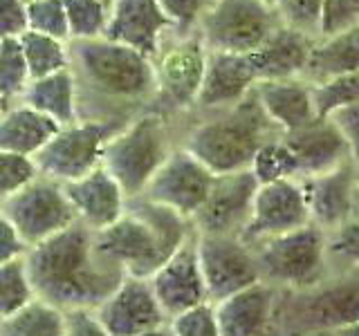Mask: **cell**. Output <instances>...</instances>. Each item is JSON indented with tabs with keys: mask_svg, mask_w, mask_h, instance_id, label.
Instances as JSON below:
<instances>
[{
	"mask_svg": "<svg viewBox=\"0 0 359 336\" xmlns=\"http://www.w3.org/2000/svg\"><path fill=\"white\" fill-rule=\"evenodd\" d=\"M353 220H357V222H359V179H357L355 197H353Z\"/></svg>",
	"mask_w": 359,
	"mask_h": 336,
	"instance_id": "51",
	"label": "cell"
},
{
	"mask_svg": "<svg viewBox=\"0 0 359 336\" xmlns=\"http://www.w3.org/2000/svg\"><path fill=\"white\" fill-rule=\"evenodd\" d=\"M334 121V126L339 128L341 137L346 139L348 153H351L353 164L359 168V104L351 106L341 112H337L334 117H330Z\"/></svg>",
	"mask_w": 359,
	"mask_h": 336,
	"instance_id": "45",
	"label": "cell"
},
{
	"mask_svg": "<svg viewBox=\"0 0 359 336\" xmlns=\"http://www.w3.org/2000/svg\"><path fill=\"white\" fill-rule=\"evenodd\" d=\"M261 186L254 171L218 175L205 206L194 218L198 235H243L252 218L256 190Z\"/></svg>",
	"mask_w": 359,
	"mask_h": 336,
	"instance_id": "15",
	"label": "cell"
},
{
	"mask_svg": "<svg viewBox=\"0 0 359 336\" xmlns=\"http://www.w3.org/2000/svg\"><path fill=\"white\" fill-rule=\"evenodd\" d=\"M276 11L283 25L319 41L323 0H280Z\"/></svg>",
	"mask_w": 359,
	"mask_h": 336,
	"instance_id": "37",
	"label": "cell"
},
{
	"mask_svg": "<svg viewBox=\"0 0 359 336\" xmlns=\"http://www.w3.org/2000/svg\"><path fill=\"white\" fill-rule=\"evenodd\" d=\"M252 171L261 184L276 182V179H299L297 162L280 134L263 146L261 153L256 155Z\"/></svg>",
	"mask_w": 359,
	"mask_h": 336,
	"instance_id": "35",
	"label": "cell"
},
{
	"mask_svg": "<svg viewBox=\"0 0 359 336\" xmlns=\"http://www.w3.org/2000/svg\"><path fill=\"white\" fill-rule=\"evenodd\" d=\"M196 251L209 302H220L241 289L261 283L254 246L241 235H198Z\"/></svg>",
	"mask_w": 359,
	"mask_h": 336,
	"instance_id": "12",
	"label": "cell"
},
{
	"mask_svg": "<svg viewBox=\"0 0 359 336\" xmlns=\"http://www.w3.org/2000/svg\"><path fill=\"white\" fill-rule=\"evenodd\" d=\"M27 27L29 31L70 43V27L63 0H29L27 3Z\"/></svg>",
	"mask_w": 359,
	"mask_h": 336,
	"instance_id": "36",
	"label": "cell"
},
{
	"mask_svg": "<svg viewBox=\"0 0 359 336\" xmlns=\"http://www.w3.org/2000/svg\"><path fill=\"white\" fill-rule=\"evenodd\" d=\"M61 126L25 104H16L0 115V150L22 157H36Z\"/></svg>",
	"mask_w": 359,
	"mask_h": 336,
	"instance_id": "26",
	"label": "cell"
},
{
	"mask_svg": "<svg viewBox=\"0 0 359 336\" xmlns=\"http://www.w3.org/2000/svg\"><path fill=\"white\" fill-rule=\"evenodd\" d=\"M339 336H359V321L357 323H351V325H344V328L337 330Z\"/></svg>",
	"mask_w": 359,
	"mask_h": 336,
	"instance_id": "49",
	"label": "cell"
},
{
	"mask_svg": "<svg viewBox=\"0 0 359 336\" xmlns=\"http://www.w3.org/2000/svg\"><path fill=\"white\" fill-rule=\"evenodd\" d=\"M67 312L34 298L25 307L0 321V336H63Z\"/></svg>",
	"mask_w": 359,
	"mask_h": 336,
	"instance_id": "29",
	"label": "cell"
},
{
	"mask_svg": "<svg viewBox=\"0 0 359 336\" xmlns=\"http://www.w3.org/2000/svg\"><path fill=\"white\" fill-rule=\"evenodd\" d=\"M63 188L74 209L76 222L86 224L95 233L115 224L128 209V195L104 166L95 168L81 179L63 184Z\"/></svg>",
	"mask_w": 359,
	"mask_h": 336,
	"instance_id": "20",
	"label": "cell"
},
{
	"mask_svg": "<svg viewBox=\"0 0 359 336\" xmlns=\"http://www.w3.org/2000/svg\"><path fill=\"white\" fill-rule=\"evenodd\" d=\"M0 211L11 220L29 246L52 238L76 222L63 184L41 175L3 202Z\"/></svg>",
	"mask_w": 359,
	"mask_h": 336,
	"instance_id": "11",
	"label": "cell"
},
{
	"mask_svg": "<svg viewBox=\"0 0 359 336\" xmlns=\"http://www.w3.org/2000/svg\"><path fill=\"white\" fill-rule=\"evenodd\" d=\"M261 280L276 291H301L332 274L328 231L308 224L254 246Z\"/></svg>",
	"mask_w": 359,
	"mask_h": 336,
	"instance_id": "7",
	"label": "cell"
},
{
	"mask_svg": "<svg viewBox=\"0 0 359 336\" xmlns=\"http://www.w3.org/2000/svg\"><path fill=\"white\" fill-rule=\"evenodd\" d=\"M27 31L25 0H0V41H16Z\"/></svg>",
	"mask_w": 359,
	"mask_h": 336,
	"instance_id": "43",
	"label": "cell"
},
{
	"mask_svg": "<svg viewBox=\"0 0 359 336\" xmlns=\"http://www.w3.org/2000/svg\"><path fill=\"white\" fill-rule=\"evenodd\" d=\"M70 41H90L106 36L110 5L104 0H63Z\"/></svg>",
	"mask_w": 359,
	"mask_h": 336,
	"instance_id": "32",
	"label": "cell"
},
{
	"mask_svg": "<svg viewBox=\"0 0 359 336\" xmlns=\"http://www.w3.org/2000/svg\"><path fill=\"white\" fill-rule=\"evenodd\" d=\"M34 177H39V171L32 157L0 150V204L18 193Z\"/></svg>",
	"mask_w": 359,
	"mask_h": 336,
	"instance_id": "39",
	"label": "cell"
},
{
	"mask_svg": "<svg viewBox=\"0 0 359 336\" xmlns=\"http://www.w3.org/2000/svg\"><path fill=\"white\" fill-rule=\"evenodd\" d=\"M258 106L280 134L297 132L310 126L317 117L312 99V85L306 78L287 81H258L254 88Z\"/></svg>",
	"mask_w": 359,
	"mask_h": 336,
	"instance_id": "25",
	"label": "cell"
},
{
	"mask_svg": "<svg viewBox=\"0 0 359 336\" xmlns=\"http://www.w3.org/2000/svg\"><path fill=\"white\" fill-rule=\"evenodd\" d=\"M20 104L34 108L48 119L56 121L59 126H70V123L79 121L76 83L70 70L32 81Z\"/></svg>",
	"mask_w": 359,
	"mask_h": 336,
	"instance_id": "27",
	"label": "cell"
},
{
	"mask_svg": "<svg viewBox=\"0 0 359 336\" xmlns=\"http://www.w3.org/2000/svg\"><path fill=\"white\" fill-rule=\"evenodd\" d=\"M276 302L278 291L263 280L213 302L220 336H256L276 323Z\"/></svg>",
	"mask_w": 359,
	"mask_h": 336,
	"instance_id": "23",
	"label": "cell"
},
{
	"mask_svg": "<svg viewBox=\"0 0 359 336\" xmlns=\"http://www.w3.org/2000/svg\"><path fill=\"white\" fill-rule=\"evenodd\" d=\"M171 34L173 25L157 0H115L110 5L106 38L137 50L149 59L160 54Z\"/></svg>",
	"mask_w": 359,
	"mask_h": 336,
	"instance_id": "18",
	"label": "cell"
},
{
	"mask_svg": "<svg viewBox=\"0 0 359 336\" xmlns=\"http://www.w3.org/2000/svg\"><path fill=\"white\" fill-rule=\"evenodd\" d=\"M149 280L168 321L209 302L196 251V235L184 246H180Z\"/></svg>",
	"mask_w": 359,
	"mask_h": 336,
	"instance_id": "17",
	"label": "cell"
},
{
	"mask_svg": "<svg viewBox=\"0 0 359 336\" xmlns=\"http://www.w3.org/2000/svg\"><path fill=\"white\" fill-rule=\"evenodd\" d=\"M25 265L36 298L63 312L97 309L126 278L97 249L95 231L81 222L29 246Z\"/></svg>",
	"mask_w": 359,
	"mask_h": 336,
	"instance_id": "2",
	"label": "cell"
},
{
	"mask_svg": "<svg viewBox=\"0 0 359 336\" xmlns=\"http://www.w3.org/2000/svg\"><path fill=\"white\" fill-rule=\"evenodd\" d=\"M110 336H137L168 323L149 278L126 276L95 309Z\"/></svg>",
	"mask_w": 359,
	"mask_h": 336,
	"instance_id": "16",
	"label": "cell"
},
{
	"mask_svg": "<svg viewBox=\"0 0 359 336\" xmlns=\"http://www.w3.org/2000/svg\"><path fill=\"white\" fill-rule=\"evenodd\" d=\"M29 251V244L22 240L18 229L11 224V220L0 211V265L22 260Z\"/></svg>",
	"mask_w": 359,
	"mask_h": 336,
	"instance_id": "44",
	"label": "cell"
},
{
	"mask_svg": "<svg viewBox=\"0 0 359 336\" xmlns=\"http://www.w3.org/2000/svg\"><path fill=\"white\" fill-rule=\"evenodd\" d=\"M194 117V123L180 130V146L198 157L213 175L252 171L263 146L280 134L265 117L254 92L229 110Z\"/></svg>",
	"mask_w": 359,
	"mask_h": 336,
	"instance_id": "4",
	"label": "cell"
},
{
	"mask_svg": "<svg viewBox=\"0 0 359 336\" xmlns=\"http://www.w3.org/2000/svg\"><path fill=\"white\" fill-rule=\"evenodd\" d=\"M359 321V269L332 272L319 285L278 291L276 325L287 336L310 330H339Z\"/></svg>",
	"mask_w": 359,
	"mask_h": 336,
	"instance_id": "6",
	"label": "cell"
},
{
	"mask_svg": "<svg viewBox=\"0 0 359 336\" xmlns=\"http://www.w3.org/2000/svg\"><path fill=\"white\" fill-rule=\"evenodd\" d=\"M312 224L310 204L301 179H276L258 186L252 218L241 238L256 246L276 235Z\"/></svg>",
	"mask_w": 359,
	"mask_h": 336,
	"instance_id": "14",
	"label": "cell"
},
{
	"mask_svg": "<svg viewBox=\"0 0 359 336\" xmlns=\"http://www.w3.org/2000/svg\"><path fill=\"white\" fill-rule=\"evenodd\" d=\"M175 34H194L211 0H157Z\"/></svg>",
	"mask_w": 359,
	"mask_h": 336,
	"instance_id": "42",
	"label": "cell"
},
{
	"mask_svg": "<svg viewBox=\"0 0 359 336\" xmlns=\"http://www.w3.org/2000/svg\"><path fill=\"white\" fill-rule=\"evenodd\" d=\"M137 336H173V330H171V325H160V328H155V330H149V332H144V334H137Z\"/></svg>",
	"mask_w": 359,
	"mask_h": 336,
	"instance_id": "47",
	"label": "cell"
},
{
	"mask_svg": "<svg viewBox=\"0 0 359 336\" xmlns=\"http://www.w3.org/2000/svg\"><path fill=\"white\" fill-rule=\"evenodd\" d=\"M104 3H108V5H112V3H115V0H104Z\"/></svg>",
	"mask_w": 359,
	"mask_h": 336,
	"instance_id": "54",
	"label": "cell"
},
{
	"mask_svg": "<svg viewBox=\"0 0 359 336\" xmlns=\"http://www.w3.org/2000/svg\"><path fill=\"white\" fill-rule=\"evenodd\" d=\"M180 146L175 119L151 108L130 119L106 144L101 166L117 179L128 200L140 197Z\"/></svg>",
	"mask_w": 359,
	"mask_h": 336,
	"instance_id": "5",
	"label": "cell"
},
{
	"mask_svg": "<svg viewBox=\"0 0 359 336\" xmlns=\"http://www.w3.org/2000/svg\"><path fill=\"white\" fill-rule=\"evenodd\" d=\"M34 298L36 291L32 287L25 258L0 265V321L9 318Z\"/></svg>",
	"mask_w": 359,
	"mask_h": 336,
	"instance_id": "34",
	"label": "cell"
},
{
	"mask_svg": "<svg viewBox=\"0 0 359 336\" xmlns=\"http://www.w3.org/2000/svg\"><path fill=\"white\" fill-rule=\"evenodd\" d=\"M256 83L258 76L250 56L209 52L205 81L194 115H211L243 104L254 92Z\"/></svg>",
	"mask_w": 359,
	"mask_h": 336,
	"instance_id": "19",
	"label": "cell"
},
{
	"mask_svg": "<svg viewBox=\"0 0 359 336\" xmlns=\"http://www.w3.org/2000/svg\"><path fill=\"white\" fill-rule=\"evenodd\" d=\"M173 336H220L213 302H205L168 321Z\"/></svg>",
	"mask_w": 359,
	"mask_h": 336,
	"instance_id": "41",
	"label": "cell"
},
{
	"mask_svg": "<svg viewBox=\"0 0 359 336\" xmlns=\"http://www.w3.org/2000/svg\"><path fill=\"white\" fill-rule=\"evenodd\" d=\"M292 336H339V334H337V330H310V332H299Z\"/></svg>",
	"mask_w": 359,
	"mask_h": 336,
	"instance_id": "50",
	"label": "cell"
},
{
	"mask_svg": "<svg viewBox=\"0 0 359 336\" xmlns=\"http://www.w3.org/2000/svg\"><path fill=\"white\" fill-rule=\"evenodd\" d=\"M359 72V27L334 34L314 43L310 65L306 72L308 83H321L334 76Z\"/></svg>",
	"mask_w": 359,
	"mask_h": 336,
	"instance_id": "28",
	"label": "cell"
},
{
	"mask_svg": "<svg viewBox=\"0 0 359 336\" xmlns=\"http://www.w3.org/2000/svg\"><path fill=\"white\" fill-rule=\"evenodd\" d=\"M25 3H29V0H25Z\"/></svg>",
	"mask_w": 359,
	"mask_h": 336,
	"instance_id": "55",
	"label": "cell"
},
{
	"mask_svg": "<svg viewBox=\"0 0 359 336\" xmlns=\"http://www.w3.org/2000/svg\"><path fill=\"white\" fill-rule=\"evenodd\" d=\"M328 253L332 272L359 269V222L348 220L328 233Z\"/></svg>",
	"mask_w": 359,
	"mask_h": 336,
	"instance_id": "38",
	"label": "cell"
},
{
	"mask_svg": "<svg viewBox=\"0 0 359 336\" xmlns=\"http://www.w3.org/2000/svg\"><path fill=\"white\" fill-rule=\"evenodd\" d=\"M79 119L128 123L157 104L153 59L106 36L70 41Z\"/></svg>",
	"mask_w": 359,
	"mask_h": 336,
	"instance_id": "1",
	"label": "cell"
},
{
	"mask_svg": "<svg viewBox=\"0 0 359 336\" xmlns=\"http://www.w3.org/2000/svg\"><path fill=\"white\" fill-rule=\"evenodd\" d=\"M359 179V168L351 162L330 173L301 179L306 188L312 222L323 231H334L353 220V197Z\"/></svg>",
	"mask_w": 359,
	"mask_h": 336,
	"instance_id": "22",
	"label": "cell"
},
{
	"mask_svg": "<svg viewBox=\"0 0 359 336\" xmlns=\"http://www.w3.org/2000/svg\"><path fill=\"white\" fill-rule=\"evenodd\" d=\"M256 336H287V332L280 328V325H269V328H265L263 332H258Z\"/></svg>",
	"mask_w": 359,
	"mask_h": 336,
	"instance_id": "48",
	"label": "cell"
},
{
	"mask_svg": "<svg viewBox=\"0 0 359 336\" xmlns=\"http://www.w3.org/2000/svg\"><path fill=\"white\" fill-rule=\"evenodd\" d=\"M314 43V38L280 22L272 36L250 56L258 81L306 78Z\"/></svg>",
	"mask_w": 359,
	"mask_h": 336,
	"instance_id": "24",
	"label": "cell"
},
{
	"mask_svg": "<svg viewBox=\"0 0 359 336\" xmlns=\"http://www.w3.org/2000/svg\"><path fill=\"white\" fill-rule=\"evenodd\" d=\"M359 27V0H323L319 38Z\"/></svg>",
	"mask_w": 359,
	"mask_h": 336,
	"instance_id": "40",
	"label": "cell"
},
{
	"mask_svg": "<svg viewBox=\"0 0 359 336\" xmlns=\"http://www.w3.org/2000/svg\"><path fill=\"white\" fill-rule=\"evenodd\" d=\"M196 235L194 222L151 200H128L126 213L95 233L97 249L126 276L151 278Z\"/></svg>",
	"mask_w": 359,
	"mask_h": 336,
	"instance_id": "3",
	"label": "cell"
},
{
	"mask_svg": "<svg viewBox=\"0 0 359 336\" xmlns=\"http://www.w3.org/2000/svg\"><path fill=\"white\" fill-rule=\"evenodd\" d=\"M20 48L22 54H25L32 81L70 70V48H67L65 41L45 36V34L36 31H27L20 36Z\"/></svg>",
	"mask_w": 359,
	"mask_h": 336,
	"instance_id": "30",
	"label": "cell"
},
{
	"mask_svg": "<svg viewBox=\"0 0 359 336\" xmlns=\"http://www.w3.org/2000/svg\"><path fill=\"white\" fill-rule=\"evenodd\" d=\"M310 85H312L314 110H317L319 119H330L337 112L359 104V72L334 76L328 78V81L310 83Z\"/></svg>",
	"mask_w": 359,
	"mask_h": 336,
	"instance_id": "33",
	"label": "cell"
},
{
	"mask_svg": "<svg viewBox=\"0 0 359 336\" xmlns=\"http://www.w3.org/2000/svg\"><path fill=\"white\" fill-rule=\"evenodd\" d=\"M209 50L200 34H171L153 59L157 76L155 108L168 117H187L196 112V104L205 81Z\"/></svg>",
	"mask_w": 359,
	"mask_h": 336,
	"instance_id": "8",
	"label": "cell"
},
{
	"mask_svg": "<svg viewBox=\"0 0 359 336\" xmlns=\"http://www.w3.org/2000/svg\"><path fill=\"white\" fill-rule=\"evenodd\" d=\"M297 162L299 179H310L330 173L351 162L346 139L332 119H314L310 126L297 132L280 134Z\"/></svg>",
	"mask_w": 359,
	"mask_h": 336,
	"instance_id": "21",
	"label": "cell"
},
{
	"mask_svg": "<svg viewBox=\"0 0 359 336\" xmlns=\"http://www.w3.org/2000/svg\"><path fill=\"white\" fill-rule=\"evenodd\" d=\"M119 128V123L88 119L61 126L34 157L39 175L59 184H70L93 173L104 162L106 144Z\"/></svg>",
	"mask_w": 359,
	"mask_h": 336,
	"instance_id": "10",
	"label": "cell"
},
{
	"mask_svg": "<svg viewBox=\"0 0 359 336\" xmlns=\"http://www.w3.org/2000/svg\"><path fill=\"white\" fill-rule=\"evenodd\" d=\"M216 179L218 175H213L198 157L191 155L184 146H177L140 197L162 204L194 222Z\"/></svg>",
	"mask_w": 359,
	"mask_h": 336,
	"instance_id": "13",
	"label": "cell"
},
{
	"mask_svg": "<svg viewBox=\"0 0 359 336\" xmlns=\"http://www.w3.org/2000/svg\"><path fill=\"white\" fill-rule=\"evenodd\" d=\"M32 83V74L20 48V38L0 41V101L5 108L20 104Z\"/></svg>",
	"mask_w": 359,
	"mask_h": 336,
	"instance_id": "31",
	"label": "cell"
},
{
	"mask_svg": "<svg viewBox=\"0 0 359 336\" xmlns=\"http://www.w3.org/2000/svg\"><path fill=\"white\" fill-rule=\"evenodd\" d=\"M3 110H5V104H3V101H0V115H3Z\"/></svg>",
	"mask_w": 359,
	"mask_h": 336,
	"instance_id": "53",
	"label": "cell"
},
{
	"mask_svg": "<svg viewBox=\"0 0 359 336\" xmlns=\"http://www.w3.org/2000/svg\"><path fill=\"white\" fill-rule=\"evenodd\" d=\"M263 3L272 5V7H278V5H280V0H263Z\"/></svg>",
	"mask_w": 359,
	"mask_h": 336,
	"instance_id": "52",
	"label": "cell"
},
{
	"mask_svg": "<svg viewBox=\"0 0 359 336\" xmlns=\"http://www.w3.org/2000/svg\"><path fill=\"white\" fill-rule=\"evenodd\" d=\"M278 25L276 7L263 0H211L196 31L209 52L252 56Z\"/></svg>",
	"mask_w": 359,
	"mask_h": 336,
	"instance_id": "9",
	"label": "cell"
},
{
	"mask_svg": "<svg viewBox=\"0 0 359 336\" xmlns=\"http://www.w3.org/2000/svg\"><path fill=\"white\" fill-rule=\"evenodd\" d=\"M63 336H110V334L104 328V323L99 321L95 309H76V312H67Z\"/></svg>",
	"mask_w": 359,
	"mask_h": 336,
	"instance_id": "46",
	"label": "cell"
}]
</instances>
